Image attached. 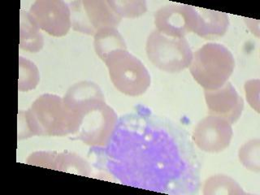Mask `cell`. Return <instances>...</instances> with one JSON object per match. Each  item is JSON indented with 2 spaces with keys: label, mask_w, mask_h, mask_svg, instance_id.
I'll use <instances>...</instances> for the list:
<instances>
[{
  "label": "cell",
  "mask_w": 260,
  "mask_h": 195,
  "mask_svg": "<svg viewBox=\"0 0 260 195\" xmlns=\"http://www.w3.org/2000/svg\"><path fill=\"white\" fill-rule=\"evenodd\" d=\"M81 116L69 108L62 98L43 94L26 112L20 111V128L25 138L66 136L77 132Z\"/></svg>",
  "instance_id": "obj_1"
},
{
  "label": "cell",
  "mask_w": 260,
  "mask_h": 195,
  "mask_svg": "<svg viewBox=\"0 0 260 195\" xmlns=\"http://www.w3.org/2000/svg\"><path fill=\"white\" fill-rule=\"evenodd\" d=\"M235 60L231 51L219 43H207L193 54L189 71L205 90L223 86L231 77Z\"/></svg>",
  "instance_id": "obj_2"
},
{
  "label": "cell",
  "mask_w": 260,
  "mask_h": 195,
  "mask_svg": "<svg viewBox=\"0 0 260 195\" xmlns=\"http://www.w3.org/2000/svg\"><path fill=\"white\" fill-rule=\"evenodd\" d=\"M110 79L119 91L126 95L140 96L150 87V73L142 61L127 50H117L104 61Z\"/></svg>",
  "instance_id": "obj_3"
},
{
  "label": "cell",
  "mask_w": 260,
  "mask_h": 195,
  "mask_svg": "<svg viewBox=\"0 0 260 195\" xmlns=\"http://www.w3.org/2000/svg\"><path fill=\"white\" fill-rule=\"evenodd\" d=\"M146 55L158 69L169 73H180L189 67L193 52L185 38H173L153 31L146 41Z\"/></svg>",
  "instance_id": "obj_4"
},
{
  "label": "cell",
  "mask_w": 260,
  "mask_h": 195,
  "mask_svg": "<svg viewBox=\"0 0 260 195\" xmlns=\"http://www.w3.org/2000/svg\"><path fill=\"white\" fill-rule=\"evenodd\" d=\"M72 27L77 32L94 36L102 28H116L121 17L114 11L109 1L81 0L70 4Z\"/></svg>",
  "instance_id": "obj_5"
},
{
  "label": "cell",
  "mask_w": 260,
  "mask_h": 195,
  "mask_svg": "<svg viewBox=\"0 0 260 195\" xmlns=\"http://www.w3.org/2000/svg\"><path fill=\"white\" fill-rule=\"evenodd\" d=\"M81 124L74 134L88 146H104L111 140L117 124V115L105 102L96 104L81 114Z\"/></svg>",
  "instance_id": "obj_6"
},
{
  "label": "cell",
  "mask_w": 260,
  "mask_h": 195,
  "mask_svg": "<svg viewBox=\"0 0 260 195\" xmlns=\"http://www.w3.org/2000/svg\"><path fill=\"white\" fill-rule=\"evenodd\" d=\"M28 14L39 29L51 36H65L72 27L70 8L60 0L36 1Z\"/></svg>",
  "instance_id": "obj_7"
},
{
  "label": "cell",
  "mask_w": 260,
  "mask_h": 195,
  "mask_svg": "<svg viewBox=\"0 0 260 195\" xmlns=\"http://www.w3.org/2000/svg\"><path fill=\"white\" fill-rule=\"evenodd\" d=\"M196 24L197 12L194 7L185 4H171L154 14L157 30L173 38H185L194 31Z\"/></svg>",
  "instance_id": "obj_8"
},
{
  "label": "cell",
  "mask_w": 260,
  "mask_h": 195,
  "mask_svg": "<svg viewBox=\"0 0 260 195\" xmlns=\"http://www.w3.org/2000/svg\"><path fill=\"white\" fill-rule=\"evenodd\" d=\"M230 122L215 116H207L193 129V142L200 150L209 153L221 152L229 147L233 138Z\"/></svg>",
  "instance_id": "obj_9"
},
{
  "label": "cell",
  "mask_w": 260,
  "mask_h": 195,
  "mask_svg": "<svg viewBox=\"0 0 260 195\" xmlns=\"http://www.w3.org/2000/svg\"><path fill=\"white\" fill-rule=\"evenodd\" d=\"M206 104L210 115L223 118L233 124L239 119L244 102L230 82L213 90H205Z\"/></svg>",
  "instance_id": "obj_10"
},
{
  "label": "cell",
  "mask_w": 260,
  "mask_h": 195,
  "mask_svg": "<svg viewBox=\"0 0 260 195\" xmlns=\"http://www.w3.org/2000/svg\"><path fill=\"white\" fill-rule=\"evenodd\" d=\"M63 100L69 108L80 115L96 104L105 102L100 88L91 81L75 84L68 90Z\"/></svg>",
  "instance_id": "obj_11"
},
{
  "label": "cell",
  "mask_w": 260,
  "mask_h": 195,
  "mask_svg": "<svg viewBox=\"0 0 260 195\" xmlns=\"http://www.w3.org/2000/svg\"><path fill=\"white\" fill-rule=\"evenodd\" d=\"M194 8L197 12V24L193 32L206 40H215L225 35L230 25V18L226 13Z\"/></svg>",
  "instance_id": "obj_12"
},
{
  "label": "cell",
  "mask_w": 260,
  "mask_h": 195,
  "mask_svg": "<svg viewBox=\"0 0 260 195\" xmlns=\"http://www.w3.org/2000/svg\"><path fill=\"white\" fill-rule=\"evenodd\" d=\"M93 37V46L96 54L104 62L113 51L127 50L125 42L116 28H102Z\"/></svg>",
  "instance_id": "obj_13"
},
{
  "label": "cell",
  "mask_w": 260,
  "mask_h": 195,
  "mask_svg": "<svg viewBox=\"0 0 260 195\" xmlns=\"http://www.w3.org/2000/svg\"><path fill=\"white\" fill-rule=\"evenodd\" d=\"M44 45L40 29L28 12L20 13V48L31 53L39 52Z\"/></svg>",
  "instance_id": "obj_14"
},
{
  "label": "cell",
  "mask_w": 260,
  "mask_h": 195,
  "mask_svg": "<svg viewBox=\"0 0 260 195\" xmlns=\"http://www.w3.org/2000/svg\"><path fill=\"white\" fill-rule=\"evenodd\" d=\"M203 194H245L237 181L225 175H215L209 177L203 185Z\"/></svg>",
  "instance_id": "obj_15"
},
{
  "label": "cell",
  "mask_w": 260,
  "mask_h": 195,
  "mask_svg": "<svg viewBox=\"0 0 260 195\" xmlns=\"http://www.w3.org/2000/svg\"><path fill=\"white\" fill-rule=\"evenodd\" d=\"M238 157L245 168L254 173H259V139H253L242 145L238 152Z\"/></svg>",
  "instance_id": "obj_16"
},
{
  "label": "cell",
  "mask_w": 260,
  "mask_h": 195,
  "mask_svg": "<svg viewBox=\"0 0 260 195\" xmlns=\"http://www.w3.org/2000/svg\"><path fill=\"white\" fill-rule=\"evenodd\" d=\"M39 73L35 63L20 57L19 91H28L35 89L39 82Z\"/></svg>",
  "instance_id": "obj_17"
},
{
  "label": "cell",
  "mask_w": 260,
  "mask_h": 195,
  "mask_svg": "<svg viewBox=\"0 0 260 195\" xmlns=\"http://www.w3.org/2000/svg\"><path fill=\"white\" fill-rule=\"evenodd\" d=\"M109 3L121 18H136L145 14L147 11L145 1H109Z\"/></svg>",
  "instance_id": "obj_18"
},
{
  "label": "cell",
  "mask_w": 260,
  "mask_h": 195,
  "mask_svg": "<svg viewBox=\"0 0 260 195\" xmlns=\"http://www.w3.org/2000/svg\"><path fill=\"white\" fill-rule=\"evenodd\" d=\"M259 85L258 79L250 80L245 84L246 100L256 112L259 111Z\"/></svg>",
  "instance_id": "obj_19"
}]
</instances>
